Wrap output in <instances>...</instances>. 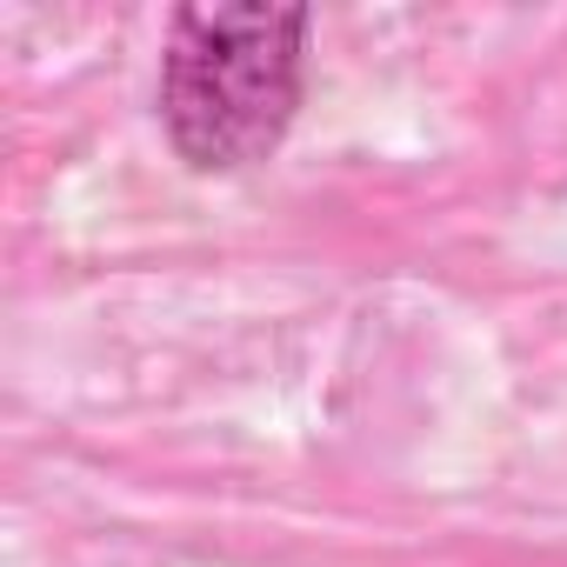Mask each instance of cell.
I'll use <instances>...</instances> for the list:
<instances>
[{
  "mask_svg": "<svg viewBox=\"0 0 567 567\" xmlns=\"http://www.w3.org/2000/svg\"><path fill=\"white\" fill-rule=\"evenodd\" d=\"M308 8H181L161 54V121L194 174L267 161L301 107Z\"/></svg>",
  "mask_w": 567,
  "mask_h": 567,
  "instance_id": "1",
  "label": "cell"
}]
</instances>
